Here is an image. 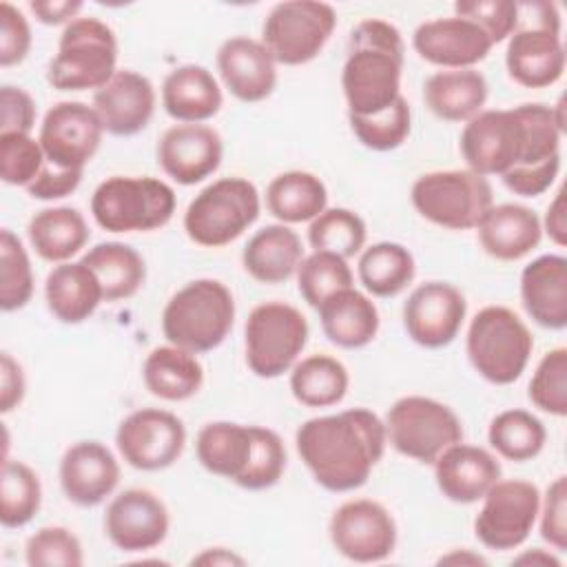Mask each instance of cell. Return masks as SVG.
Returning <instances> with one entry per match:
<instances>
[{
    "label": "cell",
    "mask_w": 567,
    "mask_h": 567,
    "mask_svg": "<svg viewBox=\"0 0 567 567\" xmlns=\"http://www.w3.org/2000/svg\"><path fill=\"white\" fill-rule=\"evenodd\" d=\"M303 259L301 237L288 224L259 228L241 252L244 270L259 284L288 281Z\"/></svg>",
    "instance_id": "31"
},
{
    "label": "cell",
    "mask_w": 567,
    "mask_h": 567,
    "mask_svg": "<svg viewBox=\"0 0 567 567\" xmlns=\"http://www.w3.org/2000/svg\"><path fill=\"white\" fill-rule=\"evenodd\" d=\"M115 445L131 467L157 472L171 467L182 456L186 427L182 419L168 410L142 408L120 421Z\"/></svg>",
    "instance_id": "14"
},
{
    "label": "cell",
    "mask_w": 567,
    "mask_h": 567,
    "mask_svg": "<svg viewBox=\"0 0 567 567\" xmlns=\"http://www.w3.org/2000/svg\"><path fill=\"white\" fill-rule=\"evenodd\" d=\"M365 237V221L350 208H326L308 226V241L315 250L334 252L343 259L359 255Z\"/></svg>",
    "instance_id": "42"
},
{
    "label": "cell",
    "mask_w": 567,
    "mask_h": 567,
    "mask_svg": "<svg viewBox=\"0 0 567 567\" xmlns=\"http://www.w3.org/2000/svg\"><path fill=\"white\" fill-rule=\"evenodd\" d=\"M476 228L481 248L498 261L523 259L543 237L538 215L523 204H492Z\"/></svg>",
    "instance_id": "27"
},
{
    "label": "cell",
    "mask_w": 567,
    "mask_h": 567,
    "mask_svg": "<svg viewBox=\"0 0 567 567\" xmlns=\"http://www.w3.org/2000/svg\"><path fill=\"white\" fill-rule=\"evenodd\" d=\"M354 284V275L348 266V259L326 252V250H315L312 255L303 257L299 268H297V288L299 295L308 306L315 310L337 290L350 288Z\"/></svg>",
    "instance_id": "43"
},
{
    "label": "cell",
    "mask_w": 567,
    "mask_h": 567,
    "mask_svg": "<svg viewBox=\"0 0 567 567\" xmlns=\"http://www.w3.org/2000/svg\"><path fill=\"white\" fill-rule=\"evenodd\" d=\"M520 301L525 312L547 330L567 326V259L540 255L520 272Z\"/></svg>",
    "instance_id": "26"
},
{
    "label": "cell",
    "mask_w": 567,
    "mask_h": 567,
    "mask_svg": "<svg viewBox=\"0 0 567 567\" xmlns=\"http://www.w3.org/2000/svg\"><path fill=\"white\" fill-rule=\"evenodd\" d=\"M0 133H31L35 124V102L33 97L13 84L0 89Z\"/></svg>",
    "instance_id": "52"
},
{
    "label": "cell",
    "mask_w": 567,
    "mask_h": 567,
    "mask_svg": "<svg viewBox=\"0 0 567 567\" xmlns=\"http://www.w3.org/2000/svg\"><path fill=\"white\" fill-rule=\"evenodd\" d=\"M104 126L93 106L84 102L53 104L42 124L38 142L49 164L84 171L102 144Z\"/></svg>",
    "instance_id": "16"
},
{
    "label": "cell",
    "mask_w": 567,
    "mask_h": 567,
    "mask_svg": "<svg viewBox=\"0 0 567 567\" xmlns=\"http://www.w3.org/2000/svg\"><path fill=\"white\" fill-rule=\"evenodd\" d=\"M487 441L507 461L525 463L536 458L547 441V430L538 416L527 410L512 408L498 412L487 430Z\"/></svg>",
    "instance_id": "40"
},
{
    "label": "cell",
    "mask_w": 567,
    "mask_h": 567,
    "mask_svg": "<svg viewBox=\"0 0 567 567\" xmlns=\"http://www.w3.org/2000/svg\"><path fill=\"white\" fill-rule=\"evenodd\" d=\"M224 155L219 133L208 124H175L157 142V164L182 186L210 177Z\"/></svg>",
    "instance_id": "20"
},
{
    "label": "cell",
    "mask_w": 567,
    "mask_h": 567,
    "mask_svg": "<svg viewBox=\"0 0 567 567\" xmlns=\"http://www.w3.org/2000/svg\"><path fill=\"white\" fill-rule=\"evenodd\" d=\"M350 128L354 137L372 151H394L399 148L412 126V113L408 100L401 95L392 106H388L381 113L361 117V115H348Z\"/></svg>",
    "instance_id": "45"
},
{
    "label": "cell",
    "mask_w": 567,
    "mask_h": 567,
    "mask_svg": "<svg viewBox=\"0 0 567 567\" xmlns=\"http://www.w3.org/2000/svg\"><path fill=\"white\" fill-rule=\"evenodd\" d=\"M332 547L352 563H381L396 547V523L377 501L354 498L330 516Z\"/></svg>",
    "instance_id": "15"
},
{
    "label": "cell",
    "mask_w": 567,
    "mask_h": 567,
    "mask_svg": "<svg viewBox=\"0 0 567 567\" xmlns=\"http://www.w3.org/2000/svg\"><path fill=\"white\" fill-rule=\"evenodd\" d=\"M467 312L463 292L447 281H425L416 286L403 303V326L408 337L423 348L450 346Z\"/></svg>",
    "instance_id": "17"
},
{
    "label": "cell",
    "mask_w": 567,
    "mask_h": 567,
    "mask_svg": "<svg viewBox=\"0 0 567 567\" xmlns=\"http://www.w3.org/2000/svg\"><path fill=\"white\" fill-rule=\"evenodd\" d=\"M357 275L370 295L396 297L412 284L416 264L403 244L379 241L361 250Z\"/></svg>",
    "instance_id": "38"
},
{
    "label": "cell",
    "mask_w": 567,
    "mask_h": 567,
    "mask_svg": "<svg viewBox=\"0 0 567 567\" xmlns=\"http://www.w3.org/2000/svg\"><path fill=\"white\" fill-rule=\"evenodd\" d=\"M261 210L259 190L246 177H219L202 188L184 213V230L204 248H221L248 230Z\"/></svg>",
    "instance_id": "8"
},
{
    "label": "cell",
    "mask_w": 567,
    "mask_h": 567,
    "mask_svg": "<svg viewBox=\"0 0 567 567\" xmlns=\"http://www.w3.org/2000/svg\"><path fill=\"white\" fill-rule=\"evenodd\" d=\"M24 374L20 363L9 354H0V412L9 414L24 399Z\"/></svg>",
    "instance_id": "55"
},
{
    "label": "cell",
    "mask_w": 567,
    "mask_h": 567,
    "mask_svg": "<svg viewBox=\"0 0 567 567\" xmlns=\"http://www.w3.org/2000/svg\"><path fill=\"white\" fill-rule=\"evenodd\" d=\"M317 312L328 341L346 350L368 346L379 332V310L374 301L354 286L330 295Z\"/></svg>",
    "instance_id": "30"
},
{
    "label": "cell",
    "mask_w": 567,
    "mask_h": 567,
    "mask_svg": "<svg viewBox=\"0 0 567 567\" xmlns=\"http://www.w3.org/2000/svg\"><path fill=\"white\" fill-rule=\"evenodd\" d=\"M337 27L330 4L317 0H286L275 4L261 27V42L277 64L299 66L315 60Z\"/></svg>",
    "instance_id": "12"
},
{
    "label": "cell",
    "mask_w": 567,
    "mask_h": 567,
    "mask_svg": "<svg viewBox=\"0 0 567 567\" xmlns=\"http://www.w3.org/2000/svg\"><path fill=\"white\" fill-rule=\"evenodd\" d=\"M142 379L153 396L175 403L186 401L202 390L204 368L193 352L168 343L148 352Z\"/></svg>",
    "instance_id": "34"
},
{
    "label": "cell",
    "mask_w": 567,
    "mask_h": 567,
    "mask_svg": "<svg viewBox=\"0 0 567 567\" xmlns=\"http://www.w3.org/2000/svg\"><path fill=\"white\" fill-rule=\"evenodd\" d=\"M153 82L131 69L117 71L102 89L93 93V109L106 133L131 137L144 131L155 113Z\"/></svg>",
    "instance_id": "21"
},
{
    "label": "cell",
    "mask_w": 567,
    "mask_h": 567,
    "mask_svg": "<svg viewBox=\"0 0 567 567\" xmlns=\"http://www.w3.org/2000/svg\"><path fill=\"white\" fill-rule=\"evenodd\" d=\"M308 321L286 301H264L246 319V363L259 379H277L292 370L308 343Z\"/></svg>",
    "instance_id": "10"
},
{
    "label": "cell",
    "mask_w": 567,
    "mask_h": 567,
    "mask_svg": "<svg viewBox=\"0 0 567 567\" xmlns=\"http://www.w3.org/2000/svg\"><path fill=\"white\" fill-rule=\"evenodd\" d=\"M24 560L31 567H80L84 563V551L80 538L71 529L49 525L27 538Z\"/></svg>",
    "instance_id": "47"
},
{
    "label": "cell",
    "mask_w": 567,
    "mask_h": 567,
    "mask_svg": "<svg viewBox=\"0 0 567 567\" xmlns=\"http://www.w3.org/2000/svg\"><path fill=\"white\" fill-rule=\"evenodd\" d=\"M115 64L117 38L113 29L97 18L78 16L60 35L47 80L58 91H97L117 73Z\"/></svg>",
    "instance_id": "7"
},
{
    "label": "cell",
    "mask_w": 567,
    "mask_h": 567,
    "mask_svg": "<svg viewBox=\"0 0 567 567\" xmlns=\"http://www.w3.org/2000/svg\"><path fill=\"white\" fill-rule=\"evenodd\" d=\"M82 261L100 279L104 301H122L137 295L146 281L142 255L122 241H102L82 255Z\"/></svg>",
    "instance_id": "37"
},
{
    "label": "cell",
    "mask_w": 567,
    "mask_h": 567,
    "mask_svg": "<svg viewBox=\"0 0 567 567\" xmlns=\"http://www.w3.org/2000/svg\"><path fill=\"white\" fill-rule=\"evenodd\" d=\"M560 171V157L549 159L547 164H540L536 168H525V171H512L505 173L501 177V182L507 186V190H512L514 195L520 197H538L543 195L554 179L558 177Z\"/></svg>",
    "instance_id": "54"
},
{
    "label": "cell",
    "mask_w": 567,
    "mask_h": 567,
    "mask_svg": "<svg viewBox=\"0 0 567 567\" xmlns=\"http://www.w3.org/2000/svg\"><path fill=\"white\" fill-rule=\"evenodd\" d=\"M175 190L157 177H106L91 195V215L109 233H148L175 213Z\"/></svg>",
    "instance_id": "6"
},
{
    "label": "cell",
    "mask_w": 567,
    "mask_h": 567,
    "mask_svg": "<svg viewBox=\"0 0 567 567\" xmlns=\"http://www.w3.org/2000/svg\"><path fill=\"white\" fill-rule=\"evenodd\" d=\"M47 157L29 133H0V177L9 186H29L44 168Z\"/></svg>",
    "instance_id": "48"
},
{
    "label": "cell",
    "mask_w": 567,
    "mask_h": 567,
    "mask_svg": "<svg viewBox=\"0 0 567 567\" xmlns=\"http://www.w3.org/2000/svg\"><path fill=\"white\" fill-rule=\"evenodd\" d=\"M432 465L441 494L461 505L481 501L501 478V463L496 456L485 447L467 445L463 441L443 450Z\"/></svg>",
    "instance_id": "25"
},
{
    "label": "cell",
    "mask_w": 567,
    "mask_h": 567,
    "mask_svg": "<svg viewBox=\"0 0 567 567\" xmlns=\"http://www.w3.org/2000/svg\"><path fill=\"white\" fill-rule=\"evenodd\" d=\"M514 565H538V567H560V560L554 556V554H549V551H545V549H540V547H534V549H529V551H525V554H520V556H516L514 558Z\"/></svg>",
    "instance_id": "59"
},
{
    "label": "cell",
    "mask_w": 567,
    "mask_h": 567,
    "mask_svg": "<svg viewBox=\"0 0 567 567\" xmlns=\"http://www.w3.org/2000/svg\"><path fill=\"white\" fill-rule=\"evenodd\" d=\"M235 323V299L217 279H195L179 288L162 312V332L168 343L193 354L224 343Z\"/></svg>",
    "instance_id": "4"
},
{
    "label": "cell",
    "mask_w": 567,
    "mask_h": 567,
    "mask_svg": "<svg viewBox=\"0 0 567 567\" xmlns=\"http://www.w3.org/2000/svg\"><path fill=\"white\" fill-rule=\"evenodd\" d=\"M540 226H545L549 239L556 246H565L567 244V206H565V190L563 188L549 202L545 219H543Z\"/></svg>",
    "instance_id": "57"
},
{
    "label": "cell",
    "mask_w": 567,
    "mask_h": 567,
    "mask_svg": "<svg viewBox=\"0 0 567 567\" xmlns=\"http://www.w3.org/2000/svg\"><path fill=\"white\" fill-rule=\"evenodd\" d=\"M217 71L224 86L241 102H261L277 86V62L261 40L235 35L217 49Z\"/></svg>",
    "instance_id": "24"
},
{
    "label": "cell",
    "mask_w": 567,
    "mask_h": 567,
    "mask_svg": "<svg viewBox=\"0 0 567 567\" xmlns=\"http://www.w3.org/2000/svg\"><path fill=\"white\" fill-rule=\"evenodd\" d=\"M348 385V368L330 354H310L297 361L290 372V392L306 408H330L341 403Z\"/></svg>",
    "instance_id": "39"
},
{
    "label": "cell",
    "mask_w": 567,
    "mask_h": 567,
    "mask_svg": "<svg viewBox=\"0 0 567 567\" xmlns=\"http://www.w3.org/2000/svg\"><path fill=\"white\" fill-rule=\"evenodd\" d=\"M454 16L476 22L492 44L507 40L518 27V4L509 0H458Z\"/></svg>",
    "instance_id": "49"
},
{
    "label": "cell",
    "mask_w": 567,
    "mask_h": 567,
    "mask_svg": "<svg viewBox=\"0 0 567 567\" xmlns=\"http://www.w3.org/2000/svg\"><path fill=\"white\" fill-rule=\"evenodd\" d=\"M540 536L556 551L567 549V478L556 476L540 496Z\"/></svg>",
    "instance_id": "50"
},
{
    "label": "cell",
    "mask_w": 567,
    "mask_h": 567,
    "mask_svg": "<svg viewBox=\"0 0 567 567\" xmlns=\"http://www.w3.org/2000/svg\"><path fill=\"white\" fill-rule=\"evenodd\" d=\"M505 66L509 78L525 89H545L565 73V47L560 33L543 27H516L507 38Z\"/></svg>",
    "instance_id": "23"
},
{
    "label": "cell",
    "mask_w": 567,
    "mask_h": 567,
    "mask_svg": "<svg viewBox=\"0 0 567 567\" xmlns=\"http://www.w3.org/2000/svg\"><path fill=\"white\" fill-rule=\"evenodd\" d=\"M255 452V425L233 421L206 423L195 439V454L204 470L241 485Z\"/></svg>",
    "instance_id": "28"
},
{
    "label": "cell",
    "mask_w": 567,
    "mask_h": 567,
    "mask_svg": "<svg viewBox=\"0 0 567 567\" xmlns=\"http://www.w3.org/2000/svg\"><path fill=\"white\" fill-rule=\"evenodd\" d=\"M410 199L423 219L447 230L476 228L494 204L487 177L470 168L421 175L412 184Z\"/></svg>",
    "instance_id": "9"
},
{
    "label": "cell",
    "mask_w": 567,
    "mask_h": 567,
    "mask_svg": "<svg viewBox=\"0 0 567 567\" xmlns=\"http://www.w3.org/2000/svg\"><path fill=\"white\" fill-rule=\"evenodd\" d=\"M82 182V171L75 168H58L53 164H44L40 175L27 186V193L33 199L51 202V199H62L71 195Z\"/></svg>",
    "instance_id": "53"
},
{
    "label": "cell",
    "mask_w": 567,
    "mask_h": 567,
    "mask_svg": "<svg viewBox=\"0 0 567 567\" xmlns=\"http://www.w3.org/2000/svg\"><path fill=\"white\" fill-rule=\"evenodd\" d=\"M31 49V27L11 2H0V66L20 64Z\"/></svg>",
    "instance_id": "51"
},
{
    "label": "cell",
    "mask_w": 567,
    "mask_h": 567,
    "mask_svg": "<svg viewBox=\"0 0 567 567\" xmlns=\"http://www.w3.org/2000/svg\"><path fill=\"white\" fill-rule=\"evenodd\" d=\"M171 527L164 501L151 489L120 492L106 507L104 532L122 551H148L164 543Z\"/></svg>",
    "instance_id": "18"
},
{
    "label": "cell",
    "mask_w": 567,
    "mask_h": 567,
    "mask_svg": "<svg viewBox=\"0 0 567 567\" xmlns=\"http://www.w3.org/2000/svg\"><path fill=\"white\" fill-rule=\"evenodd\" d=\"M563 131V102L558 106L534 102L481 111L465 124L458 146L470 171L503 177L560 157Z\"/></svg>",
    "instance_id": "1"
},
{
    "label": "cell",
    "mask_w": 567,
    "mask_h": 567,
    "mask_svg": "<svg viewBox=\"0 0 567 567\" xmlns=\"http://www.w3.org/2000/svg\"><path fill=\"white\" fill-rule=\"evenodd\" d=\"M412 47L430 64L443 69H474L492 51V40L472 20L461 16L421 22L412 33Z\"/></svg>",
    "instance_id": "19"
},
{
    "label": "cell",
    "mask_w": 567,
    "mask_h": 567,
    "mask_svg": "<svg viewBox=\"0 0 567 567\" xmlns=\"http://www.w3.org/2000/svg\"><path fill=\"white\" fill-rule=\"evenodd\" d=\"M487 80L476 69H445L423 84L427 109L445 122H470L487 102Z\"/></svg>",
    "instance_id": "33"
},
{
    "label": "cell",
    "mask_w": 567,
    "mask_h": 567,
    "mask_svg": "<svg viewBox=\"0 0 567 567\" xmlns=\"http://www.w3.org/2000/svg\"><path fill=\"white\" fill-rule=\"evenodd\" d=\"M244 563L246 560L239 554L226 547H210L190 558V565H244Z\"/></svg>",
    "instance_id": "58"
},
{
    "label": "cell",
    "mask_w": 567,
    "mask_h": 567,
    "mask_svg": "<svg viewBox=\"0 0 567 567\" xmlns=\"http://www.w3.org/2000/svg\"><path fill=\"white\" fill-rule=\"evenodd\" d=\"M481 501L483 505L474 518L476 538L496 551L520 547L538 518V487L523 478H498Z\"/></svg>",
    "instance_id": "13"
},
{
    "label": "cell",
    "mask_w": 567,
    "mask_h": 567,
    "mask_svg": "<svg viewBox=\"0 0 567 567\" xmlns=\"http://www.w3.org/2000/svg\"><path fill=\"white\" fill-rule=\"evenodd\" d=\"M529 401L554 416L567 414V350L554 348L538 361L529 381Z\"/></svg>",
    "instance_id": "46"
},
{
    "label": "cell",
    "mask_w": 567,
    "mask_h": 567,
    "mask_svg": "<svg viewBox=\"0 0 567 567\" xmlns=\"http://www.w3.org/2000/svg\"><path fill=\"white\" fill-rule=\"evenodd\" d=\"M328 206L326 184L308 171H286L266 188V208L281 224L312 221Z\"/></svg>",
    "instance_id": "36"
},
{
    "label": "cell",
    "mask_w": 567,
    "mask_h": 567,
    "mask_svg": "<svg viewBox=\"0 0 567 567\" xmlns=\"http://www.w3.org/2000/svg\"><path fill=\"white\" fill-rule=\"evenodd\" d=\"M42 503L38 474L22 461H2L0 478V523L7 529L24 527L33 520Z\"/></svg>",
    "instance_id": "41"
},
{
    "label": "cell",
    "mask_w": 567,
    "mask_h": 567,
    "mask_svg": "<svg viewBox=\"0 0 567 567\" xmlns=\"http://www.w3.org/2000/svg\"><path fill=\"white\" fill-rule=\"evenodd\" d=\"M33 297V270L20 237L0 230V308L13 312L24 308Z\"/></svg>",
    "instance_id": "44"
},
{
    "label": "cell",
    "mask_w": 567,
    "mask_h": 567,
    "mask_svg": "<svg viewBox=\"0 0 567 567\" xmlns=\"http://www.w3.org/2000/svg\"><path fill=\"white\" fill-rule=\"evenodd\" d=\"M465 350L472 368L494 385H509L525 372L534 337L525 321L505 306H485L470 321Z\"/></svg>",
    "instance_id": "5"
},
{
    "label": "cell",
    "mask_w": 567,
    "mask_h": 567,
    "mask_svg": "<svg viewBox=\"0 0 567 567\" xmlns=\"http://www.w3.org/2000/svg\"><path fill=\"white\" fill-rule=\"evenodd\" d=\"M44 299L58 321L82 323L104 301V292L95 272L80 259L58 264L47 275Z\"/></svg>",
    "instance_id": "32"
},
{
    "label": "cell",
    "mask_w": 567,
    "mask_h": 567,
    "mask_svg": "<svg viewBox=\"0 0 567 567\" xmlns=\"http://www.w3.org/2000/svg\"><path fill=\"white\" fill-rule=\"evenodd\" d=\"M401 31L381 18L361 20L348 40L341 86L348 115H374L401 97L403 73Z\"/></svg>",
    "instance_id": "3"
},
{
    "label": "cell",
    "mask_w": 567,
    "mask_h": 567,
    "mask_svg": "<svg viewBox=\"0 0 567 567\" xmlns=\"http://www.w3.org/2000/svg\"><path fill=\"white\" fill-rule=\"evenodd\" d=\"M31 248L51 264H64L78 255L91 233L84 215L71 206H53L38 210L27 226Z\"/></svg>",
    "instance_id": "35"
},
{
    "label": "cell",
    "mask_w": 567,
    "mask_h": 567,
    "mask_svg": "<svg viewBox=\"0 0 567 567\" xmlns=\"http://www.w3.org/2000/svg\"><path fill=\"white\" fill-rule=\"evenodd\" d=\"M439 565H487V560L478 554H472L467 549H454L452 554H445L439 558Z\"/></svg>",
    "instance_id": "60"
},
{
    "label": "cell",
    "mask_w": 567,
    "mask_h": 567,
    "mask_svg": "<svg viewBox=\"0 0 567 567\" xmlns=\"http://www.w3.org/2000/svg\"><path fill=\"white\" fill-rule=\"evenodd\" d=\"M31 13L42 22V24H69L71 20L78 18L82 11L80 0H31L29 2Z\"/></svg>",
    "instance_id": "56"
},
{
    "label": "cell",
    "mask_w": 567,
    "mask_h": 567,
    "mask_svg": "<svg viewBox=\"0 0 567 567\" xmlns=\"http://www.w3.org/2000/svg\"><path fill=\"white\" fill-rule=\"evenodd\" d=\"M388 443L403 456L432 465L443 450L463 441L456 412L430 396H401L385 414Z\"/></svg>",
    "instance_id": "11"
},
{
    "label": "cell",
    "mask_w": 567,
    "mask_h": 567,
    "mask_svg": "<svg viewBox=\"0 0 567 567\" xmlns=\"http://www.w3.org/2000/svg\"><path fill=\"white\" fill-rule=\"evenodd\" d=\"M120 463L100 441H78L62 454L60 487L80 507H95L115 492Z\"/></svg>",
    "instance_id": "22"
},
{
    "label": "cell",
    "mask_w": 567,
    "mask_h": 567,
    "mask_svg": "<svg viewBox=\"0 0 567 567\" xmlns=\"http://www.w3.org/2000/svg\"><path fill=\"white\" fill-rule=\"evenodd\" d=\"M295 445L323 489L352 492L368 483L385 452V423L368 408H350L303 421Z\"/></svg>",
    "instance_id": "2"
},
{
    "label": "cell",
    "mask_w": 567,
    "mask_h": 567,
    "mask_svg": "<svg viewBox=\"0 0 567 567\" xmlns=\"http://www.w3.org/2000/svg\"><path fill=\"white\" fill-rule=\"evenodd\" d=\"M221 89L202 64H182L162 82V106L182 124H202L219 113Z\"/></svg>",
    "instance_id": "29"
}]
</instances>
